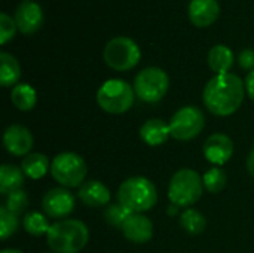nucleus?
<instances>
[{"instance_id":"obj_1","label":"nucleus","mask_w":254,"mask_h":253,"mask_svg":"<svg viewBox=\"0 0 254 253\" xmlns=\"http://www.w3.org/2000/svg\"><path fill=\"white\" fill-rule=\"evenodd\" d=\"M246 95V85L243 79L234 73H223L213 76L204 91V106L216 116H231L243 104Z\"/></svg>"},{"instance_id":"obj_2","label":"nucleus","mask_w":254,"mask_h":253,"mask_svg":"<svg viewBox=\"0 0 254 253\" xmlns=\"http://www.w3.org/2000/svg\"><path fill=\"white\" fill-rule=\"evenodd\" d=\"M89 230L79 219H63L51 225L46 243L55 253H79L88 245Z\"/></svg>"},{"instance_id":"obj_3","label":"nucleus","mask_w":254,"mask_h":253,"mask_svg":"<svg viewBox=\"0 0 254 253\" xmlns=\"http://www.w3.org/2000/svg\"><path fill=\"white\" fill-rule=\"evenodd\" d=\"M116 197L131 213H144L156 206L158 189L147 177L132 176L121 183Z\"/></svg>"},{"instance_id":"obj_4","label":"nucleus","mask_w":254,"mask_h":253,"mask_svg":"<svg viewBox=\"0 0 254 253\" xmlns=\"http://www.w3.org/2000/svg\"><path fill=\"white\" fill-rule=\"evenodd\" d=\"M204 182L198 171L192 169H180L168 183V200L176 207L189 209L202 197Z\"/></svg>"},{"instance_id":"obj_5","label":"nucleus","mask_w":254,"mask_h":253,"mask_svg":"<svg viewBox=\"0 0 254 253\" xmlns=\"http://www.w3.org/2000/svg\"><path fill=\"white\" fill-rule=\"evenodd\" d=\"M134 88L124 79H109L97 91V103L110 115H122L134 104Z\"/></svg>"},{"instance_id":"obj_6","label":"nucleus","mask_w":254,"mask_h":253,"mask_svg":"<svg viewBox=\"0 0 254 253\" xmlns=\"http://www.w3.org/2000/svg\"><path fill=\"white\" fill-rule=\"evenodd\" d=\"M88 169L85 160L76 152H61L51 161V176L61 188H80Z\"/></svg>"},{"instance_id":"obj_7","label":"nucleus","mask_w":254,"mask_h":253,"mask_svg":"<svg viewBox=\"0 0 254 253\" xmlns=\"http://www.w3.org/2000/svg\"><path fill=\"white\" fill-rule=\"evenodd\" d=\"M103 58L110 69L116 72H128L140 63L141 49L131 37L118 36L106 43Z\"/></svg>"},{"instance_id":"obj_8","label":"nucleus","mask_w":254,"mask_h":253,"mask_svg":"<svg viewBox=\"0 0 254 253\" xmlns=\"http://www.w3.org/2000/svg\"><path fill=\"white\" fill-rule=\"evenodd\" d=\"M134 92L144 103L161 101L170 88V78L161 67H146L134 78Z\"/></svg>"},{"instance_id":"obj_9","label":"nucleus","mask_w":254,"mask_h":253,"mask_svg":"<svg viewBox=\"0 0 254 253\" xmlns=\"http://www.w3.org/2000/svg\"><path fill=\"white\" fill-rule=\"evenodd\" d=\"M168 124L173 139L188 142L201 134L205 125V116L196 106H183L171 116Z\"/></svg>"},{"instance_id":"obj_10","label":"nucleus","mask_w":254,"mask_h":253,"mask_svg":"<svg viewBox=\"0 0 254 253\" xmlns=\"http://www.w3.org/2000/svg\"><path fill=\"white\" fill-rule=\"evenodd\" d=\"M76 198L67 188H52L42 198L43 213L51 219H65L74 210Z\"/></svg>"},{"instance_id":"obj_11","label":"nucleus","mask_w":254,"mask_h":253,"mask_svg":"<svg viewBox=\"0 0 254 253\" xmlns=\"http://www.w3.org/2000/svg\"><path fill=\"white\" fill-rule=\"evenodd\" d=\"M234 142L223 133H214L207 137L202 146V154L208 163L216 167L225 166L234 155Z\"/></svg>"},{"instance_id":"obj_12","label":"nucleus","mask_w":254,"mask_h":253,"mask_svg":"<svg viewBox=\"0 0 254 253\" xmlns=\"http://www.w3.org/2000/svg\"><path fill=\"white\" fill-rule=\"evenodd\" d=\"M33 143V134L24 125L12 124L3 133V145L6 151L13 157H27L31 154Z\"/></svg>"},{"instance_id":"obj_13","label":"nucleus","mask_w":254,"mask_h":253,"mask_svg":"<svg viewBox=\"0 0 254 253\" xmlns=\"http://www.w3.org/2000/svg\"><path fill=\"white\" fill-rule=\"evenodd\" d=\"M18 31L22 34H34L43 24V10L39 3L31 0H22L13 16Z\"/></svg>"},{"instance_id":"obj_14","label":"nucleus","mask_w":254,"mask_h":253,"mask_svg":"<svg viewBox=\"0 0 254 253\" xmlns=\"http://www.w3.org/2000/svg\"><path fill=\"white\" fill-rule=\"evenodd\" d=\"M124 237L135 245L149 243L153 237V222L143 213H131L121 228Z\"/></svg>"},{"instance_id":"obj_15","label":"nucleus","mask_w":254,"mask_h":253,"mask_svg":"<svg viewBox=\"0 0 254 253\" xmlns=\"http://www.w3.org/2000/svg\"><path fill=\"white\" fill-rule=\"evenodd\" d=\"M188 15L195 27H210L220 15V4L217 0H190Z\"/></svg>"},{"instance_id":"obj_16","label":"nucleus","mask_w":254,"mask_h":253,"mask_svg":"<svg viewBox=\"0 0 254 253\" xmlns=\"http://www.w3.org/2000/svg\"><path fill=\"white\" fill-rule=\"evenodd\" d=\"M77 198L88 207H104L110 203V189L100 180H86L77 189Z\"/></svg>"},{"instance_id":"obj_17","label":"nucleus","mask_w":254,"mask_h":253,"mask_svg":"<svg viewBox=\"0 0 254 253\" xmlns=\"http://www.w3.org/2000/svg\"><path fill=\"white\" fill-rule=\"evenodd\" d=\"M171 137V130L170 124H167L161 118H152L147 119L141 127H140V139L147 145V146H161L164 145L168 139Z\"/></svg>"},{"instance_id":"obj_18","label":"nucleus","mask_w":254,"mask_h":253,"mask_svg":"<svg viewBox=\"0 0 254 253\" xmlns=\"http://www.w3.org/2000/svg\"><path fill=\"white\" fill-rule=\"evenodd\" d=\"M207 63H208V67L216 75L229 73V70L232 69L234 63H235V55H234L232 49L228 48L226 45H214L208 51Z\"/></svg>"},{"instance_id":"obj_19","label":"nucleus","mask_w":254,"mask_h":253,"mask_svg":"<svg viewBox=\"0 0 254 253\" xmlns=\"http://www.w3.org/2000/svg\"><path fill=\"white\" fill-rule=\"evenodd\" d=\"M21 169L24 174L33 180H39L46 176L48 171H51V163L45 154L40 152H33L24 157L21 163Z\"/></svg>"},{"instance_id":"obj_20","label":"nucleus","mask_w":254,"mask_h":253,"mask_svg":"<svg viewBox=\"0 0 254 253\" xmlns=\"http://www.w3.org/2000/svg\"><path fill=\"white\" fill-rule=\"evenodd\" d=\"M21 78V66L18 60L9 54L1 51L0 52V85L3 88L15 86Z\"/></svg>"},{"instance_id":"obj_21","label":"nucleus","mask_w":254,"mask_h":253,"mask_svg":"<svg viewBox=\"0 0 254 253\" xmlns=\"http://www.w3.org/2000/svg\"><path fill=\"white\" fill-rule=\"evenodd\" d=\"M24 171L13 164H3L0 169V194L7 195L24 185Z\"/></svg>"},{"instance_id":"obj_22","label":"nucleus","mask_w":254,"mask_h":253,"mask_svg":"<svg viewBox=\"0 0 254 253\" xmlns=\"http://www.w3.org/2000/svg\"><path fill=\"white\" fill-rule=\"evenodd\" d=\"M12 104L21 112H30L37 103V92L30 84H16L10 91Z\"/></svg>"},{"instance_id":"obj_23","label":"nucleus","mask_w":254,"mask_h":253,"mask_svg":"<svg viewBox=\"0 0 254 253\" xmlns=\"http://www.w3.org/2000/svg\"><path fill=\"white\" fill-rule=\"evenodd\" d=\"M180 227L189 236H199L207 228V219L199 210L189 207L180 215Z\"/></svg>"},{"instance_id":"obj_24","label":"nucleus","mask_w":254,"mask_h":253,"mask_svg":"<svg viewBox=\"0 0 254 253\" xmlns=\"http://www.w3.org/2000/svg\"><path fill=\"white\" fill-rule=\"evenodd\" d=\"M22 225H24V230L30 236H33V237L46 236L49 228H51L48 216L45 213H40V212H30V213H27L24 216V219H22Z\"/></svg>"},{"instance_id":"obj_25","label":"nucleus","mask_w":254,"mask_h":253,"mask_svg":"<svg viewBox=\"0 0 254 253\" xmlns=\"http://www.w3.org/2000/svg\"><path fill=\"white\" fill-rule=\"evenodd\" d=\"M202 182H204V188L211 192V194H219L222 192L226 185H228V174L222 167H216L213 166L211 169H208L204 176H202Z\"/></svg>"},{"instance_id":"obj_26","label":"nucleus","mask_w":254,"mask_h":253,"mask_svg":"<svg viewBox=\"0 0 254 253\" xmlns=\"http://www.w3.org/2000/svg\"><path fill=\"white\" fill-rule=\"evenodd\" d=\"M129 215H131V212H129L125 206H122L119 201L106 206L104 213H103L104 221H106L110 227L119 228V230L122 228V225L125 224V221L128 219Z\"/></svg>"},{"instance_id":"obj_27","label":"nucleus","mask_w":254,"mask_h":253,"mask_svg":"<svg viewBox=\"0 0 254 253\" xmlns=\"http://www.w3.org/2000/svg\"><path fill=\"white\" fill-rule=\"evenodd\" d=\"M19 215L9 212L4 206L0 207V239L1 242H6L9 237H12L18 228H19Z\"/></svg>"},{"instance_id":"obj_28","label":"nucleus","mask_w":254,"mask_h":253,"mask_svg":"<svg viewBox=\"0 0 254 253\" xmlns=\"http://www.w3.org/2000/svg\"><path fill=\"white\" fill-rule=\"evenodd\" d=\"M30 204L28 195L24 189H16L10 194L6 195V201H4V207L9 212H13L16 215H21Z\"/></svg>"},{"instance_id":"obj_29","label":"nucleus","mask_w":254,"mask_h":253,"mask_svg":"<svg viewBox=\"0 0 254 253\" xmlns=\"http://www.w3.org/2000/svg\"><path fill=\"white\" fill-rule=\"evenodd\" d=\"M18 31L16 22L12 16H9L6 12L0 13V45H6L9 40L15 37Z\"/></svg>"},{"instance_id":"obj_30","label":"nucleus","mask_w":254,"mask_h":253,"mask_svg":"<svg viewBox=\"0 0 254 253\" xmlns=\"http://www.w3.org/2000/svg\"><path fill=\"white\" fill-rule=\"evenodd\" d=\"M238 63L241 66V69L253 72L254 70V49H243L238 55Z\"/></svg>"},{"instance_id":"obj_31","label":"nucleus","mask_w":254,"mask_h":253,"mask_svg":"<svg viewBox=\"0 0 254 253\" xmlns=\"http://www.w3.org/2000/svg\"><path fill=\"white\" fill-rule=\"evenodd\" d=\"M244 85H246V92H247V95L254 101V70L253 72H250V73L246 76Z\"/></svg>"},{"instance_id":"obj_32","label":"nucleus","mask_w":254,"mask_h":253,"mask_svg":"<svg viewBox=\"0 0 254 253\" xmlns=\"http://www.w3.org/2000/svg\"><path fill=\"white\" fill-rule=\"evenodd\" d=\"M247 171L250 173L252 177H254V145L252 151H250V154H249V157H247Z\"/></svg>"},{"instance_id":"obj_33","label":"nucleus","mask_w":254,"mask_h":253,"mask_svg":"<svg viewBox=\"0 0 254 253\" xmlns=\"http://www.w3.org/2000/svg\"><path fill=\"white\" fill-rule=\"evenodd\" d=\"M1 253H22L19 249H3Z\"/></svg>"},{"instance_id":"obj_34","label":"nucleus","mask_w":254,"mask_h":253,"mask_svg":"<svg viewBox=\"0 0 254 253\" xmlns=\"http://www.w3.org/2000/svg\"><path fill=\"white\" fill-rule=\"evenodd\" d=\"M48 253H55V252H48Z\"/></svg>"}]
</instances>
